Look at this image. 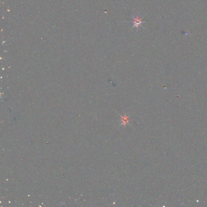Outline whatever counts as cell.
I'll use <instances>...</instances> for the list:
<instances>
[{
  "instance_id": "obj_1",
  "label": "cell",
  "mask_w": 207,
  "mask_h": 207,
  "mask_svg": "<svg viewBox=\"0 0 207 207\" xmlns=\"http://www.w3.org/2000/svg\"><path fill=\"white\" fill-rule=\"evenodd\" d=\"M131 17L133 18V26L131 29H132L134 28L138 29L139 28V26H142V24L145 23V22H146V21L142 20V18H140L139 16L134 17L133 15H131Z\"/></svg>"
}]
</instances>
